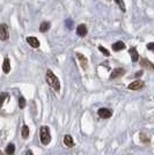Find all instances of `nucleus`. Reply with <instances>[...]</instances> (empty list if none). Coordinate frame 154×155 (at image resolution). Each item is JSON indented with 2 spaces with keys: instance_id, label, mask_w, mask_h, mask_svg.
I'll return each mask as SVG.
<instances>
[{
  "instance_id": "obj_1",
  "label": "nucleus",
  "mask_w": 154,
  "mask_h": 155,
  "mask_svg": "<svg viewBox=\"0 0 154 155\" xmlns=\"http://www.w3.org/2000/svg\"><path fill=\"white\" fill-rule=\"evenodd\" d=\"M46 82L49 84V86L51 87L53 91H60V82L58 80V78L52 73V71L48 70L46 71Z\"/></svg>"
},
{
  "instance_id": "obj_2",
  "label": "nucleus",
  "mask_w": 154,
  "mask_h": 155,
  "mask_svg": "<svg viewBox=\"0 0 154 155\" xmlns=\"http://www.w3.org/2000/svg\"><path fill=\"white\" fill-rule=\"evenodd\" d=\"M39 139L43 145H49L51 141V136H50V130L48 126H42L39 131Z\"/></svg>"
},
{
  "instance_id": "obj_3",
  "label": "nucleus",
  "mask_w": 154,
  "mask_h": 155,
  "mask_svg": "<svg viewBox=\"0 0 154 155\" xmlns=\"http://www.w3.org/2000/svg\"><path fill=\"white\" fill-rule=\"evenodd\" d=\"M9 38V32H8V28L5 23L0 25V39L1 41H7Z\"/></svg>"
},
{
  "instance_id": "obj_4",
  "label": "nucleus",
  "mask_w": 154,
  "mask_h": 155,
  "mask_svg": "<svg viewBox=\"0 0 154 155\" xmlns=\"http://www.w3.org/2000/svg\"><path fill=\"white\" fill-rule=\"evenodd\" d=\"M144 86H145V84H144L142 81H140V80H136V81H133V82H131V84H129L128 88L130 89V91H139V89H141Z\"/></svg>"
},
{
  "instance_id": "obj_5",
  "label": "nucleus",
  "mask_w": 154,
  "mask_h": 155,
  "mask_svg": "<svg viewBox=\"0 0 154 155\" xmlns=\"http://www.w3.org/2000/svg\"><path fill=\"white\" fill-rule=\"evenodd\" d=\"M125 74V70L124 68H122V67H117V68H115L114 71L111 72V74H110V79H117V78H121L123 77Z\"/></svg>"
},
{
  "instance_id": "obj_6",
  "label": "nucleus",
  "mask_w": 154,
  "mask_h": 155,
  "mask_svg": "<svg viewBox=\"0 0 154 155\" xmlns=\"http://www.w3.org/2000/svg\"><path fill=\"white\" fill-rule=\"evenodd\" d=\"M97 115L101 117V118H109V117H111V115H112V111L110 109H107V108H101V109H99V111H97Z\"/></svg>"
},
{
  "instance_id": "obj_7",
  "label": "nucleus",
  "mask_w": 154,
  "mask_h": 155,
  "mask_svg": "<svg viewBox=\"0 0 154 155\" xmlns=\"http://www.w3.org/2000/svg\"><path fill=\"white\" fill-rule=\"evenodd\" d=\"M129 53H130L131 59H132L133 63H137V61L139 60V53H138V51H137L136 48H131V49L129 50Z\"/></svg>"
},
{
  "instance_id": "obj_8",
  "label": "nucleus",
  "mask_w": 154,
  "mask_h": 155,
  "mask_svg": "<svg viewBox=\"0 0 154 155\" xmlns=\"http://www.w3.org/2000/svg\"><path fill=\"white\" fill-rule=\"evenodd\" d=\"M77 34L78 36H80V37H84L87 35V27L85 26V25H79L77 27Z\"/></svg>"
},
{
  "instance_id": "obj_9",
  "label": "nucleus",
  "mask_w": 154,
  "mask_h": 155,
  "mask_svg": "<svg viewBox=\"0 0 154 155\" xmlns=\"http://www.w3.org/2000/svg\"><path fill=\"white\" fill-rule=\"evenodd\" d=\"M27 43L29 44V45L32 46V48H38L39 46V41L36 37H27Z\"/></svg>"
},
{
  "instance_id": "obj_10",
  "label": "nucleus",
  "mask_w": 154,
  "mask_h": 155,
  "mask_svg": "<svg viewBox=\"0 0 154 155\" xmlns=\"http://www.w3.org/2000/svg\"><path fill=\"white\" fill-rule=\"evenodd\" d=\"M140 65L141 67H146V68H149V70H153L154 71V64H152L149 60H147L146 58H142L140 60Z\"/></svg>"
},
{
  "instance_id": "obj_11",
  "label": "nucleus",
  "mask_w": 154,
  "mask_h": 155,
  "mask_svg": "<svg viewBox=\"0 0 154 155\" xmlns=\"http://www.w3.org/2000/svg\"><path fill=\"white\" fill-rule=\"evenodd\" d=\"M2 71H4V73H5V74H8V73H9V71H11V64H9V59H8V57H6V58L4 59Z\"/></svg>"
},
{
  "instance_id": "obj_12",
  "label": "nucleus",
  "mask_w": 154,
  "mask_h": 155,
  "mask_svg": "<svg viewBox=\"0 0 154 155\" xmlns=\"http://www.w3.org/2000/svg\"><path fill=\"white\" fill-rule=\"evenodd\" d=\"M124 49H125V44H124L123 42H121V41H118V42H116V43L112 44V50L116 52L121 51V50H124Z\"/></svg>"
},
{
  "instance_id": "obj_13",
  "label": "nucleus",
  "mask_w": 154,
  "mask_h": 155,
  "mask_svg": "<svg viewBox=\"0 0 154 155\" xmlns=\"http://www.w3.org/2000/svg\"><path fill=\"white\" fill-rule=\"evenodd\" d=\"M64 143L67 147H73L74 146V141H73V138L70 134H66L64 137Z\"/></svg>"
},
{
  "instance_id": "obj_14",
  "label": "nucleus",
  "mask_w": 154,
  "mask_h": 155,
  "mask_svg": "<svg viewBox=\"0 0 154 155\" xmlns=\"http://www.w3.org/2000/svg\"><path fill=\"white\" fill-rule=\"evenodd\" d=\"M50 27H51L50 22H48V21H44V22H42V23H41V26H39V31H41V32L48 31V30L50 29Z\"/></svg>"
},
{
  "instance_id": "obj_15",
  "label": "nucleus",
  "mask_w": 154,
  "mask_h": 155,
  "mask_svg": "<svg viewBox=\"0 0 154 155\" xmlns=\"http://www.w3.org/2000/svg\"><path fill=\"white\" fill-rule=\"evenodd\" d=\"M77 57L79 58V60H80V63L82 65L84 70H86V68H87V59H86V57H85L84 54H81V53H77Z\"/></svg>"
},
{
  "instance_id": "obj_16",
  "label": "nucleus",
  "mask_w": 154,
  "mask_h": 155,
  "mask_svg": "<svg viewBox=\"0 0 154 155\" xmlns=\"http://www.w3.org/2000/svg\"><path fill=\"white\" fill-rule=\"evenodd\" d=\"M21 136L23 139H27L29 137V127L27 125H23L22 126V131H21Z\"/></svg>"
},
{
  "instance_id": "obj_17",
  "label": "nucleus",
  "mask_w": 154,
  "mask_h": 155,
  "mask_svg": "<svg viewBox=\"0 0 154 155\" xmlns=\"http://www.w3.org/2000/svg\"><path fill=\"white\" fill-rule=\"evenodd\" d=\"M6 100H9V94L8 93H1L0 94V108L2 107V104Z\"/></svg>"
},
{
  "instance_id": "obj_18",
  "label": "nucleus",
  "mask_w": 154,
  "mask_h": 155,
  "mask_svg": "<svg viewBox=\"0 0 154 155\" xmlns=\"http://www.w3.org/2000/svg\"><path fill=\"white\" fill-rule=\"evenodd\" d=\"M14 152H15V146H14L13 143H9L6 147V153L8 155H13Z\"/></svg>"
},
{
  "instance_id": "obj_19",
  "label": "nucleus",
  "mask_w": 154,
  "mask_h": 155,
  "mask_svg": "<svg viewBox=\"0 0 154 155\" xmlns=\"http://www.w3.org/2000/svg\"><path fill=\"white\" fill-rule=\"evenodd\" d=\"M65 26H66V28H67V29L72 30V29H73V27H74V22H73L72 20L67 19L66 21H65Z\"/></svg>"
},
{
  "instance_id": "obj_20",
  "label": "nucleus",
  "mask_w": 154,
  "mask_h": 155,
  "mask_svg": "<svg viewBox=\"0 0 154 155\" xmlns=\"http://www.w3.org/2000/svg\"><path fill=\"white\" fill-rule=\"evenodd\" d=\"M140 140H141V142H144V143H148V142L151 141L149 137L146 136L145 133H140Z\"/></svg>"
},
{
  "instance_id": "obj_21",
  "label": "nucleus",
  "mask_w": 154,
  "mask_h": 155,
  "mask_svg": "<svg viewBox=\"0 0 154 155\" xmlns=\"http://www.w3.org/2000/svg\"><path fill=\"white\" fill-rule=\"evenodd\" d=\"M116 4L119 6V8L122 9V12H125L126 11V8H125V4H124V1L123 0H115Z\"/></svg>"
},
{
  "instance_id": "obj_22",
  "label": "nucleus",
  "mask_w": 154,
  "mask_h": 155,
  "mask_svg": "<svg viewBox=\"0 0 154 155\" xmlns=\"http://www.w3.org/2000/svg\"><path fill=\"white\" fill-rule=\"evenodd\" d=\"M19 107L20 109H23L25 107H26V100H25V97H20L19 98Z\"/></svg>"
},
{
  "instance_id": "obj_23",
  "label": "nucleus",
  "mask_w": 154,
  "mask_h": 155,
  "mask_svg": "<svg viewBox=\"0 0 154 155\" xmlns=\"http://www.w3.org/2000/svg\"><path fill=\"white\" fill-rule=\"evenodd\" d=\"M99 50H100V51L102 52L103 54H104V56H105V57H108V56H109L110 53H109V51H108V50H107V49H105V48H103V46H99Z\"/></svg>"
},
{
  "instance_id": "obj_24",
  "label": "nucleus",
  "mask_w": 154,
  "mask_h": 155,
  "mask_svg": "<svg viewBox=\"0 0 154 155\" xmlns=\"http://www.w3.org/2000/svg\"><path fill=\"white\" fill-rule=\"evenodd\" d=\"M147 49H148V50H151L152 52H154V43H148Z\"/></svg>"
},
{
  "instance_id": "obj_25",
  "label": "nucleus",
  "mask_w": 154,
  "mask_h": 155,
  "mask_svg": "<svg viewBox=\"0 0 154 155\" xmlns=\"http://www.w3.org/2000/svg\"><path fill=\"white\" fill-rule=\"evenodd\" d=\"M140 75H142V71H140V72H138V73H136V78L140 77Z\"/></svg>"
},
{
  "instance_id": "obj_26",
  "label": "nucleus",
  "mask_w": 154,
  "mask_h": 155,
  "mask_svg": "<svg viewBox=\"0 0 154 155\" xmlns=\"http://www.w3.org/2000/svg\"><path fill=\"white\" fill-rule=\"evenodd\" d=\"M26 155H32V152L29 149V150H27V152H26Z\"/></svg>"
},
{
  "instance_id": "obj_27",
  "label": "nucleus",
  "mask_w": 154,
  "mask_h": 155,
  "mask_svg": "<svg viewBox=\"0 0 154 155\" xmlns=\"http://www.w3.org/2000/svg\"><path fill=\"white\" fill-rule=\"evenodd\" d=\"M0 155H4V154H2V153H1V152H0Z\"/></svg>"
}]
</instances>
